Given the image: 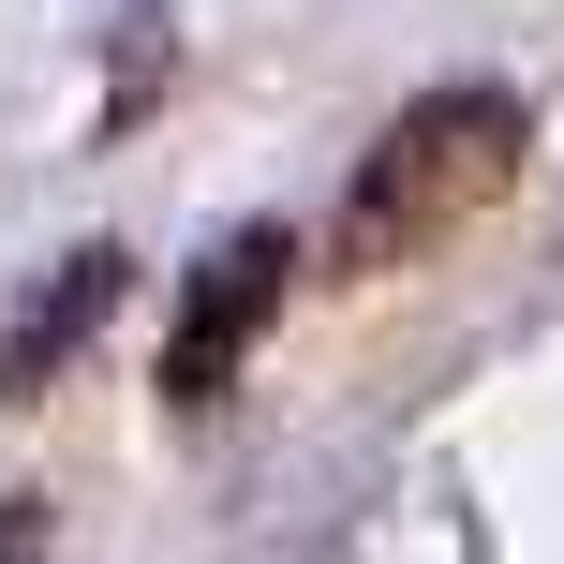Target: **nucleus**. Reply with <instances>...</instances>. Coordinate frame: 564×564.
Wrapping results in <instances>:
<instances>
[{
  "label": "nucleus",
  "mask_w": 564,
  "mask_h": 564,
  "mask_svg": "<svg viewBox=\"0 0 564 564\" xmlns=\"http://www.w3.org/2000/svg\"><path fill=\"white\" fill-rule=\"evenodd\" d=\"M282 282H297V238H282V224H238L224 253L178 282V327H164V401H178V416H208V401L238 387V357L268 341Z\"/></svg>",
  "instance_id": "f03ea898"
},
{
  "label": "nucleus",
  "mask_w": 564,
  "mask_h": 564,
  "mask_svg": "<svg viewBox=\"0 0 564 564\" xmlns=\"http://www.w3.org/2000/svg\"><path fill=\"white\" fill-rule=\"evenodd\" d=\"M134 297V253H119V238H89V253H59L45 282H30V312L15 327H0V401H45L59 371L89 357V341H105V312Z\"/></svg>",
  "instance_id": "7ed1b4c3"
},
{
  "label": "nucleus",
  "mask_w": 564,
  "mask_h": 564,
  "mask_svg": "<svg viewBox=\"0 0 564 564\" xmlns=\"http://www.w3.org/2000/svg\"><path fill=\"white\" fill-rule=\"evenodd\" d=\"M520 149H535L520 89H416V105H401L387 134L357 149V178H341V224H327V282H401L416 253L476 238L490 208L520 194Z\"/></svg>",
  "instance_id": "f257e3e1"
}]
</instances>
